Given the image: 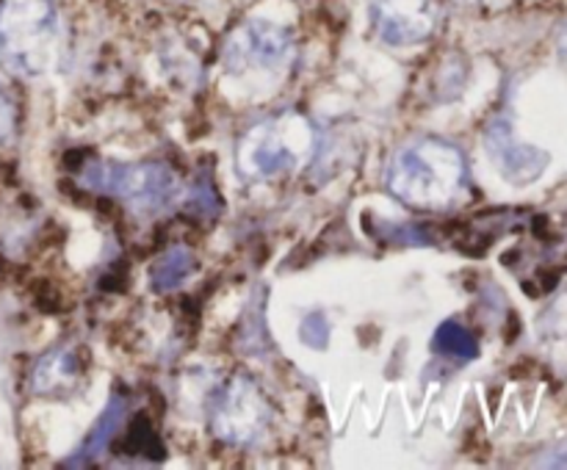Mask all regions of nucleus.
Listing matches in <instances>:
<instances>
[{
	"instance_id": "1",
	"label": "nucleus",
	"mask_w": 567,
	"mask_h": 470,
	"mask_svg": "<svg viewBox=\"0 0 567 470\" xmlns=\"http://www.w3.org/2000/svg\"><path fill=\"white\" fill-rule=\"evenodd\" d=\"M393 199L410 210L441 213L454 208L468 188V158L441 136H419L393 153L385 169Z\"/></svg>"
},
{
	"instance_id": "2",
	"label": "nucleus",
	"mask_w": 567,
	"mask_h": 470,
	"mask_svg": "<svg viewBox=\"0 0 567 470\" xmlns=\"http://www.w3.org/2000/svg\"><path fill=\"white\" fill-rule=\"evenodd\" d=\"M64 61V22L55 0H0V64L9 75L39 81Z\"/></svg>"
},
{
	"instance_id": "3",
	"label": "nucleus",
	"mask_w": 567,
	"mask_h": 470,
	"mask_svg": "<svg viewBox=\"0 0 567 470\" xmlns=\"http://www.w3.org/2000/svg\"><path fill=\"white\" fill-rule=\"evenodd\" d=\"M319 153V133L308 116L282 111L249 127L236 144V175L244 182H269L305 169Z\"/></svg>"
},
{
	"instance_id": "4",
	"label": "nucleus",
	"mask_w": 567,
	"mask_h": 470,
	"mask_svg": "<svg viewBox=\"0 0 567 470\" xmlns=\"http://www.w3.org/2000/svg\"><path fill=\"white\" fill-rule=\"evenodd\" d=\"M81 182L97 194H109L136 213H161L181 199V177L172 166L158 160L122 164V160H94L81 171Z\"/></svg>"
},
{
	"instance_id": "5",
	"label": "nucleus",
	"mask_w": 567,
	"mask_h": 470,
	"mask_svg": "<svg viewBox=\"0 0 567 470\" xmlns=\"http://www.w3.org/2000/svg\"><path fill=\"white\" fill-rule=\"evenodd\" d=\"M297 44L291 33L269 20H249L225 44V70L238 81H280L293 64Z\"/></svg>"
},
{
	"instance_id": "6",
	"label": "nucleus",
	"mask_w": 567,
	"mask_h": 470,
	"mask_svg": "<svg viewBox=\"0 0 567 470\" xmlns=\"http://www.w3.org/2000/svg\"><path fill=\"white\" fill-rule=\"evenodd\" d=\"M269 398L260 390L258 382L236 374L214 393L208 409L210 431L216 440L233 448H252L266 437L271 426Z\"/></svg>"
},
{
	"instance_id": "7",
	"label": "nucleus",
	"mask_w": 567,
	"mask_h": 470,
	"mask_svg": "<svg viewBox=\"0 0 567 470\" xmlns=\"http://www.w3.org/2000/svg\"><path fill=\"white\" fill-rule=\"evenodd\" d=\"M437 17L435 0H374L371 6L377 36L391 48L426 42L435 33Z\"/></svg>"
},
{
	"instance_id": "8",
	"label": "nucleus",
	"mask_w": 567,
	"mask_h": 470,
	"mask_svg": "<svg viewBox=\"0 0 567 470\" xmlns=\"http://www.w3.org/2000/svg\"><path fill=\"white\" fill-rule=\"evenodd\" d=\"M485 144L498 175L513 186H529L537 177H543V171L551 164V155L546 149L520 142L507 119H493L487 125Z\"/></svg>"
},
{
	"instance_id": "9",
	"label": "nucleus",
	"mask_w": 567,
	"mask_h": 470,
	"mask_svg": "<svg viewBox=\"0 0 567 470\" xmlns=\"http://www.w3.org/2000/svg\"><path fill=\"white\" fill-rule=\"evenodd\" d=\"M81 379V363L70 346H59L44 354L31 374V387L39 396H61L70 393Z\"/></svg>"
},
{
	"instance_id": "10",
	"label": "nucleus",
	"mask_w": 567,
	"mask_h": 470,
	"mask_svg": "<svg viewBox=\"0 0 567 470\" xmlns=\"http://www.w3.org/2000/svg\"><path fill=\"white\" fill-rule=\"evenodd\" d=\"M535 335L543 354L557 370L567 374V293L554 299L535 321Z\"/></svg>"
},
{
	"instance_id": "11",
	"label": "nucleus",
	"mask_w": 567,
	"mask_h": 470,
	"mask_svg": "<svg viewBox=\"0 0 567 470\" xmlns=\"http://www.w3.org/2000/svg\"><path fill=\"white\" fill-rule=\"evenodd\" d=\"M122 418H125V401H122V396H116L114 393L109 401V407L103 409V415L97 418V424L92 426V431L86 435V440L81 442V448L72 453V459L66 464H70V468H75V464H86V462H92V459H97L100 453L109 448L114 431L122 426Z\"/></svg>"
},
{
	"instance_id": "12",
	"label": "nucleus",
	"mask_w": 567,
	"mask_h": 470,
	"mask_svg": "<svg viewBox=\"0 0 567 470\" xmlns=\"http://www.w3.org/2000/svg\"><path fill=\"white\" fill-rule=\"evenodd\" d=\"M194 271V254L186 247H172L150 265V288L158 293L172 291L181 285L188 274Z\"/></svg>"
},
{
	"instance_id": "13",
	"label": "nucleus",
	"mask_w": 567,
	"mask_h": 470,
	"mask_svg": "<svg viewBox=\"0 0 567 470\" xmlns=\"http://www.w3.org/2000/svg\"><path fill=\"white\" fill-rule=\"evenodd\" d=\"M432 348L437 354L460 359V363L480 357V343H476V337L463 324H457V321H443L437 326L435 335H432Z\"/></svg>"
},
{
	"instance_id": "14",
	"label": "nucleus",
	"mask_w": 567,
	"mask_h": 470,
	"mask_svg": "<svg viewBox=\"0 0 567 470\" xmlns=\"http://www.w3.org/2000/svg\"><path fill=\"white\" fill-rule=\"evenodd\" d=\"M299 337H302L305 346L316 348V352H324L327 343H330V318L321 310L308 313L302 318V326H299Z\"/></svg>"
},
{
	"instance_id": "15",
	"label": "nucleus",
	"mask_w": 567,
	"mask_h": 470,
	"mask_svg": "<svg viewBox=\"0 0 567 470\" xmlns=\"http://www.w3.org/2000/svg\"><path fill=\"white\" fill-rule=\"evenodd\" d=\"M14 125H17V111H14V103L9 100V94L0 88V144L9 142L11 133H14Z\"/></svg>"
},
{
	"instance_id": "16",
	"label": "nucleus",
	"mask_w": 567,
	"mask_h": 470,
	"mask_svg": "<svg viewBox=\"0 0 567 470\" xmlns=\"http://www.w3.org/2000/svg\"><path fill=\"white\" fill-rule=\"evenodd\" d=\"M559 53H563V59L567 61V25L563 28V33H559Z\"/></svg>"
}]
</instances>
